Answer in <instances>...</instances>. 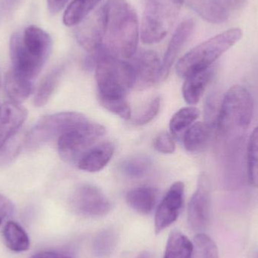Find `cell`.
Segmentation results:
<instances>
[{
	"label": "cell",
	"instance_id": "obj_9",
	"mask_svg": "<svg viewBox=\"0 0 258 258\" xmlns=\"http://www.w3.org/2000/svg\"><path fill=\"white\" fill-rule=\"evenodd\" d=\"M212 213V197L209 177L205 174L199 177L197 189L188 206V222L192 230L202 232L209 226Z\"/></svg>",
	"mask_w": 258,
	"mask_h": 258
},
{
	"label": "cell",
	"instance_id": "obj_20",
	"mask_svg": "<svg viewBox=\"0 0 258 258\" xmlns=\"http://www.w3.org/2000/svg\"><path fill=\"white\" fill-rule=\"evenodd\" d=\"M214 127L207 122H197L186 129L183 135V145L189 152L203 150L210 141Z\"/></svg>",
	"mask_w": 258,
	"mask_h": 258
},
{
	"label": "cell",
	"instance_id": "obj_28",
	"mask_svg": "<svg viewBox=\"0 0 258 258\" xmlns=\"http://www.w3.org/2000/svg\"><path fill=\"white\" fill-rule=\"evenodd\" d=\"M246 165L248 183L253 187L258 188V125L253 131L248 141Z\"/></svg>",
	"mask_w": 258,
	"mask_h": 258
},
{
	"label": "cell",
	"instance_id": "obj_13",
	"mask_svg": "<svg viewBox=\"0 0 258 258\" xmlns=\"http://www.w3.org/2000/svg\"><path fill=\"white\" fill-rule=\"evenodd\" d=\"M132 64L135 72L134 87L138 90H144L159 82L161 62L156 51H142Z\"/></svg>",
	"mask_w": 258,
	"mask_h": 258
},
{
	"label": "cell",
	"instance_id": "obj_23",
	"mask_svg": "<svg viewBox=\"0 0 258 258\" xmlns=\"http://www.w3.org/2000/svg\"><path fill=\"white\" fill-rule=\"evenodd\" d=\"M3 239L6 246L12 251L22 252L30 248L28 235L21 226L14 221H9L3 229Z\"/></svg>",
	"mask_w": 258,
	"mask_h": 258
},
{
	"label": "cell",
	"instance_id": "obj_35",
	"mask_svg": "<svg viewBox=\"0 0 258 258\" xmlns=\"http://www.w3.org/2000/svg\"><path fill=\"white\" fill-rule=\"evenodd\" d=\"M23 0H0V23L11 15Z\"/></svg>",
	"mask_w": 258,
	"mask_h": 258
},
{
	"label": "cell",
	"instance_id": "obj_27",
	"mask_svg": "<svg viewBox=\"0 0 258 258\" xmlns=\"http://www.w3.org/2000/svg\"><path fill=\"white\" fill-rule=\"evenodd\" d=\"M117 244V233L113 229H104L95 236L92 244L94 254L98 258L111 255Z\"/></svg>",
	"mask_w": 258,
	"mask_h": 258
},
{
	"label": "cell",
	"instance_id": "obj_38",
	"mask_svg": "<svg viewBox=\"0 0 258 258\" xmlns=\"http://www.w3.org/2000/svg\"><path fill=\"white\" fill-rule=\"evenodd\" d=\"M53 255H54V252H41L33 258H53Z\"/></svg>",
	"mask_w": 258,
	"mask_h": 258
},
{
	"label": "cell",
	"instance_id": "obj_26",
	"mask_svg": "<svg viewBox=\"0 0 258 258\" xmlns=\"http://www.w3.org/2000/svg\"><path fill=\"white\" fill-rule=\"evenodd\" d=\"M152 161L144 155L130 156L119 165L121 172L130 178H141L151 169Z\"/></svg>",
	"mask_w": 258,
	"mask_h": 258
},
{
	"label": "cell",
	"instance_id": "obj_16",
	"mask_svg": "<svg viewBox=\"0 0 258 258\" xmlns=\"http://www.w3.org/2000/svg\"><path fill=\"white\" fill-rule=\"evenodd\" d=\"M114 153L111 143H102L94 146L79 161L77 166L88 172H97L102 170L110 162Z\"/></svg>",
	"mask_w": 258,
	"mask_h": 258
},
{
	"label": "cell",
	"instance_id": "obj_10",
	"mask_svg": "<svg viewBox=\"0 0 258 258\" xmlns=\"http://www.w3.org/2000/svg\"><path fill=\"white\" fill-rule=\"evenodd\" d=\"M71 203L78 213L86 216H103L111 209L105 194L96 186L89 183L80 185L75 189Z\"/></svg>",
	"mask_w": 258,
	"mask_h": 258
},
{
	"label": "cell",
	"instance_id": "obj_17",
	"mask_svg": "<svg viewBox=\"0 0 258 258\" xmlns=\"http://www.w3.org/2000/svg\"><path fill=\"white\" fill-rule=\"evenodd\" d=\"M197 15L212 24H222L228 18L227 6L223 0H184Z\"/></svg>",
	"mask_w": 258,
	"mask_h": 258
},
{
	"label": "cell",
	"instance_id": "obj_12",
	"mask_svg": "<svg viewBox=\"0 0 258 258\" xmlns=\"http://www.w3.org/2000/svg\"><path fill=\"white\" fill-rule=\"evenodd\" d=\"M104 36V17L102 8H100L79 24L76 38L78 43L90 54L102 46Z\"/></svg>",
	"mask_w": 258,
	"mask_h": 258
},
{
	"label": "cell",
	"instance_id": "obj_3",
	"mask_svg": "<svg viewBox=\"0 0 258 258\" xmlns=\"http://www.w3.org/2000/svg\"><path fill=\"white\" fill-rule=\"evenodd\" d=\"M88 68H95L98 98H125L135 86V72L132 63L109 54L101 47L90 53L86 60Z\"/></svg>",
	"mask_w": 258,
	"mask_h": 258
},
{
	"label": "cell",
	"instance_id": "obj_1",
	"mask_svg": "<svg viewBox=\"0 0 258 258\" xmlns=\"http://www.w3.org/2000/svg\"><path fill=\"white\" fill-rule=\"evenodd\" d=\"M101 8L104 25L103 48L119 58L133 57L140 36L135 9L127 0H107Z\"/></svg>",
	"mask_w": 258,
	"mask_h": 258
},
{
	"label": "cell",
	"instance_id": "obj_19",
	"mask_svg": "<svg viewBox=\"0 0 258 258\" xmlns=\"http://www.w3.org/2000/svg\"><path fill=\"white\" fill-rule=\"evenodd\" d=\"M159 192L152 186H143L128 191L126 201L128 206L138 213L148 215L154 209Z\"/></svg>",
	"mask_w": 258,
	"mask_h": 258
},
{
	"label": "cell",
	"instance_id": "obj_25",
	"mask_svg": "<svg viewBox=\"0 0 258 258\" xmlns=\"http://www.w3.org/2000/svg\"><path fill=\"white\" fill-rule=\"evenodd\" d=\"M63 71V67H58L53 69L42 79L35 93V106L42 107L49 101L60 83Z\"/></svg>",
	"mask_w": 258,
	"mask_h": 258
},
{
	"label": "cell",
	"instance_id": "obj_24",
	"mask_svg": "<svg viewBox=\"0 0 258 258\" xmlns=\"http://www.w3.org/2000/svg\"><path fill=\"white\" fill-rule=\"evenodd\" d=\"M194 244L184 234L173 230L168 236L164 258H192Z\"/></svg>",
	"mask_w": 258,
	"mask_h": 258
},
{
	"label": "cell",
	"instance_id": "obj_8",
	"mask_svg": "<svg viewBox=\"0 0 258 258\" xmlns=\"http://www.w3.org/2000/svg\"><path fill=\"white\" fill-rule=\"evenodd\" d=\"M106 133L104 126L89 120L65 133L57 140V150L67 163L77 165L79 161Z\"/></svg>",
	"mask_w": 258,
	"mask_h": 258
},
{
	"label": "cell",
	"instance_id": "obj_4",
	"mask_svg": "<svg viewBox=\"0 0 258 258\" xmlns=\"http://www.w3.org/2000/svg\"><path fill=\"white\" fill-rule=\"evenodd\" d=\"M253 111L254 103L248 89L233 86L223 98L215 127L226 139H239L251 125Z\"/></svg>",
	"mask_w": 258,
	"mask_h": 258
},
{
	"label": "cell",
	"instance_id": "obj_22",
	"mask_svg": "<svg viewBox=\"0 0 258 258\" xmlns=\"http://www.w3.org/2000/svg\"><path fill=\"white\" fill-rule=\"evenodd\" d=\"M102 0H73L63 14V22L68 27L80 24Z\"/></svg>",
	"mask_w": 258,
	"mask_h": 258
},
{
	"label": "cell",
	"instance_id": "obj_6",
	"mask_svg": "<svg viewBox=\"0 0 258 258\" xmlns=\"http://www.w3.org/2000/svg\"><path fill=\"white\" fill-rule=\"evenodd\" d=\"M183 3L184 0H150L143 16L142 42L151 45L162 41L175 24Z\"/></svg>",
	"mask_w": 258,
	"mask_h": 258
},
{
	"label": "cell",
	"instance_id": "obj_14",
	"mask_svg": "<svg viewBox=\"0 0 258 258\" xmlns=\"http://www.w3.org/2000/svg\"><path fill=\"white\" fill-rule=\"evenodd\" d=\"M194 27H195L194 21L192 20L188 19L183 21L174 32L168 44L163 59L161 62L159 82L164 81L168 77L171 67L174 64L177 55L192 36Z\"/></svg>",
	"mask_w": 258,
	"mask_h": 258
},
{
	"label": "cell",
	"instance_id": "obj_5",
	"mask_svg": "<svg viewBox=\"0 0 258 258\" xmlns=\"http://www.w3.org/2000/svg\"><path fill=\"white\" fill-rule=\"evenodd\" d=\"M242 37V30L233 28L202 42L178 60L176 66L177 74L181 78L186 79L192 74L211 68Z\"/></svg>",
	"mask_w": 258,
	"mask_h": 258
},
{
	"label": "cell",
	"instance_id": "obj_32",
	"mask_svg": "<svg viewBox=\"0 0 258 258\" xmlns=\"http://www.w3.org/2000/svg\"><path fill=\"white\" fill-rule=\"evenodd\" d=\"M101 105L111 113L124 119H129L132 116L130 106L125 98H100Z\"/></svg>",
	"mask_w": 258,
	"mask_h": 258
},
{
	"label": "cell",
	"instance_id": "obj_34",
	"mask_svg": "<svg viewBox=\"0 0 258 258\" xmlns=\"http://www.w3.org/2000/svg\"><path fill=\"white\" fill-rule=\"evenodd\" d=\"M14 212V205L6 196L0 194V226Z\"/></svg>",
	"mask_w": 258,
	"mask_h": 258
},
{
	"label": "cell",
	"instance_id": "obj_18",
	"mask_svg": "<svg viewBox=\"0 0 258 258\" xmlns=\"http://www.w3.org/2000/svg\"><path fill=\"white\" fill-rule=\"evenodd\" d=\"M215 74L214 67L200 71L185 79L182 93L185 101L190 105H195L200 101L206 87Z\"/></svg>",
	"mask_w": 258,
	"mask_h": 258
},
{
	"label": "cell",
	"instance_id": "obj_29",
	"mask_svg": "<svg viewBox=\"0 0 258 258\" xmlns=\"http://www.w3.org/2000/svg\"><path fill=\"white\" fill-rule=\"evenodd\" d=\"M200 110L197 107H185L176 112L170 121V130L173 135H179L186 132L200 116Z\"/></svg>",
	"mask_w": 258,
	"mask_h": 258
},
{
	"label": "cell",
	"instance_id": "obj_30",
	"mask_svg": "<svg viewBox=\"0 0 258 258\" xmlns=\"http://www.w3.org/2000/svg\"><path fill=\"white\" fill-rule=\"evenodd\" d=\"M192 258H219L218 246L212 238L199 233L194 238Z\"/></svg>",
	"mask_w": 258,
	"mask_h": 258
},
{
	"label": "cell",
	"instance_id": "obj_40",
	"mask_svg": "<svg viewBox=\"0 0 258 258\" xmlns=\"http://www.w3.org/2000/svg\"><path fill=\"white\" fill-rule=\"evenodd\" d=\"M257 258H258V257H257Z\"/></svg>",
	"mask_w": 258,
	"mask_h": 258
},
{
	"label": "cell",
	"instance_id": "obj_11",
	"mask_svg": "<svg viewBox=\"0 0 258 258\" xmlns=\"http://www.w3.org/2000/svg\"><path fill=\"white\" fill-rule=\"evenodd\" d=\"M184 184L177 181L170 187L156 211L155 230L156 234L169 227L178 218L183 205Z\"/></svg>",
	"mask_w": 258,
	"mask_h": 258
},
{
	"label": "cell",
	"instance_id": "obj_36",
	"mask_svg": "<svg viewBox=\"0 0 258 258\" xmlns=\"http://www.w3.org/2000/svg\"><path fill=\"white\" fill-rule=\"evenodd\" d=\"M70 0H47L48 10L52 15L60 12Z\"/></svg>",
	"mask_w": 258,
	"mask_h": 258
},
{
	"label": "cell",
	"instance_id": "obj_31",
	"mask_svg": "<svg viewBox=\"0 0 258 258\" xmlns=\"http://www.w3.org/2000/svg\"><path fill=\"white\" fill-rule=\"evenodd\" d=\"M161 107V98L159 96L153 97L141 109V111L134 117V125H144L151 122L159 113Z\"/></svg>",
	"mask_w": 258,
	"mask_h": 258
},
{
	"label": "cell",
	"instance_id": "obj_15",
	"mask_svg": "<svg viewBox=\"0 0 258 258\" xmlns=\"http://www.w3.org/2000/svg\"><path fill=\"white\" fill-rule=\"evenodd\" d=\"M27 118V110L22 106L7 102L0 107V150L12 139Z\"/></svg>",
	"mask_w": 258,
	"mask_h": 258
},
{
	"label": "cell",
	"instance_id": "obj_39",
	"mask_svg": "<svg viewBox=\"0 0 258 258\" xmlns=\"http://www.w3.org/2000/svg\"><path fill=\"white\" fill-rule=\"evenodd\" d=\"M137 258H152V255L148 251H144V252L141 253Z\"/></svg>",
	"mask_w": 258,
	"mask_h": 258
},
{
	"label": "cell",
	"instance_id": "obj_33",
	"mask_svg": "<svg viewBox=\"0 0 258 258\" xmlns=\"http://www.w3.org/2000/svg\"><path fill=\"white\" fill-rule=\"evenodd\" d=\"M154 147L159 153L171 154L175 150V143L169 133L162 132L155 139Z\"/></svg>",
	"mask_w": 258,
	"mask_h": 258
},
{
	"label": "cell",
	"instance_id": "obj_37",
	"mask_svg": "<svg viewBox=\"0 0 258 258\" xmlns=\"http://www.w3.org/2000/svg\"><path fill=\"white\" fill-rule=\"evenodd\" d=\"M227 9L230 10H238L241 9L246 3V0H223Z\"/></svg>",
	"mask_w": 258,
	"mask_h": 258
},
{
	"label": "cell",
	"instance_id": "obj_7",
	"mask_svg": "<svg viewBox=\"0 0 258 258\" xmlns=\"http://www.w3.org/2000/svg\"><path fill=\"white\" fill-rule=\"evenodd\" d=\"M89 120L84 115L77 112H60L41 118L30 129L24 139L26 150H36L69 131Z\"/></svg>",
	"mask_w": 258,
	"mask_h": 258
},
{
	"label": "cell",
	"instance_id": "obj_21",
	"mask_svg": "<svg viewBox=\"0 0 258 258\" xmlns=\"http://www.w3.org/2000/svg\"><path fill=\"white\" fill-rule=\"evenodd\" d=\"M5 89L11 102L21 104L34 92L33 82L20 77L13 71L5 77Z\"/></svg>",
	"mask_w": 258,
	"mask_h": 258
},
{
	"label": "cell",
	"instance_id": "obj_2",
	"mask_svg": "<svg viewBox=\"0 0 258 258\" xmlns=\"http://www.w3.org/2000/svg\"><path fill=\"white\" fill-rule=\"evenodd\" d=\"M51 48V36L36 26L27 27L23 33H15L9 45L12 71L32 81L45 66Z\"/></svg>",
	"mask_w": 258,
	"mask_h": 258
}]
</instances>
